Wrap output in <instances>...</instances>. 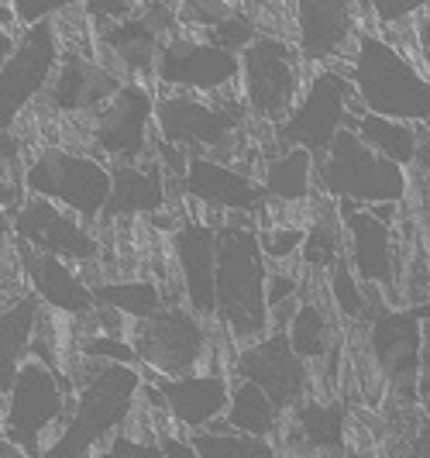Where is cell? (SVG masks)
Listing matches in <instances>:
<instances>
[{"label": "cell", "instance_id": "cell-1", "mask_svg": "<svg viewBox=\"0 0 430 458\" xmlns=\"http://www.w3.org/2000/svg\"><path fill=\"white\" fill-rule=\"evenodd\" d=\"M262 242L251 228L227 225L217 231V318L241 342L269 327V276Z\"/></svg>", "mask_w": 430, "mask_h": 458}, {"label": "cell", "instance_id": "cell-2", "mask_svg": "<svg viewBox=\"0 0 430 458\" xmlns=\"http://www.w3.org/2000/svg\"><path fill=\"white\" fill-rule=\"evenodd\" d=\"M355 93L368 114L389 121H430V80L420 76L400 48L375 38L372 31L358 35L351 76Z\"/></svg>", "mask_w": 430, "mask_h": 458}, {"label": "cell", "instance_id": "cell-3", "mask_svg": "<svg viewBox=\"0 0 430 458\" xmlns=\"http://www.w3.org/2000/svg\"><path fill=\"white\" fill-rule=\"evenodd\" d=\"M141 390V376L131 366L117 362H97L80 379V396L72 417L55 437V445L46 448V458H90L93 445L117 431L124 417L135 407Z\"/></svg>", "mask_w": 430, "mask_h": 458}, {"label": "cell", "instance_id": "cell-4", "mask_svg": "<svg viewBox=\"0 0 430 458\" xmlns=\"http://www.w3.org/2000/svg\"><path fill=\"white\" fill-rule=\"evenodd\" d=\"M317 176L324 193L338 197L341 204H396L407 193L403 165L368 148L355 128H344L331 152L317 162Z\"/></svg>", "mask_w": 430, "mask_h": 458}, {"label": "cell", "instance_id": "cell-5", "mask_svg": "<svg viewBox=\"0 0 430 458\" xmlns=\"http://www.w3.org/2000/svg\"><path fill=\"white\" fill-rule=\"evenodd\" d=\"M24 186L42 200L69 207L72 214H83V217L100 214L104 217L114 176L111 169L100 165L97 159L76 156L66 148H46L24 169Z\"/></svg>", "mask_w": 430, "mask_h": 458}, {"label": "cell", "instance_id": "cell-6", "mask_svg": "<svg viewBox=\"0 0 430 458\" xmlns=\"http://www.w3.org/2000/svg\"><path fill=\"white\" fill-rule=\"evenodd\" d=\"M355 83L348 76H341L334 69H324L314 76V83L307 87V97L296 104V111L279 128L275 138L286 152L303 148L314 159H324L331 152V145L348 124V104H351Z\"/></svg>", "mask_w": 430, "mask_h": 458}, {"label": "cell", "instance_id": "cell-7", "mask_svg": "<svg viewBox=\"0 0 430 458\" xmlns=\"http://www.w3.org/2000/svg\"><path fill=\"white\" fill-rule=\"evenodd\" d=\"M63 411L66 400L55 369L42 359H28L14 379V390L4 396V437L18 445L28 458H46L42 431H48Z\"/></svg>", "mask_w": 430, "mask_h": 458}, {"label": "cell", "instance_id": "cell-8", "mask_svg": "<svg viewBox=\"0 0 430 458\" xmlns=\"http://www.w3.org/2000/svg\"><path fill=\"white\" fill-rule=\"evenodd\" d=\"M241 87L251 114L282 121L293 111L299 90V59L282 38L262 35L249 52H241Z\"/></svg>", "mask_w": 430, "mask_h": 458}, {"label": "cell", "instance_id": "cell-9", "mask_svg": "<svg viewBox=\"0 0 430 458\" xmlns=\"http://www.w3.org/2000/svg\"><path fill=\"white\" fill-rule=\"evenodd\" d=\"M59 42H55V24L42 21L35 28H24L18 38L14 55L0 69V128L11 131V121L21 114L24 104L35 100L48 80L59 72Z\"/></svg>", "mask_w": 430, "mask_h": 458}, {"label": "cell", "instance_id": "cell-10", "mask_svg": "<svg viewBox=\"0 0 430 458\" xmlns=\"http://www.w3.org/2000/svg\"><path fill=\"white\" fill-rule=\"evenodd\" d=\"M135 352L145 366H152L165 379H182L204 359V324L180 307H165L152 321L135 324Z\"/></svg>", "mask_w": 430, "mask_h": 458}, {"label": "cell", "instance_id": "cell-11", "mask_svg": "<svg viewBox=\"0 0 430 458\" xmlns=\"http://www.w3.org/2000/svg\"><path fill=\"white\" fill-rule=\"evenodd\" d=\"M234 366H238V376L251 386H258L279 411L296 407L303 390H307V379H310L286 331H275L258 344L241 348Z\"/></svg>", "mask_w": 430, "mask_h": 458}, {"label": "cell", "instance_id": "cell-12", "mask_svg": "<svg viewBox=\"0 0 430 458\" xmlns=\"http://www.w3.org/2000/svg\"><path fill=\"white\" fill-rule=\"evenodd\" d=\"M430 324V303L409 310H389L372 324V352L392 386H407L413 396V383L424 372V331Z\"/></svg>", "mask_w": 430, "mask_h": 458}, {"label": "cell", "instance_id": "cell-13", "mask_svg": "<svg viewBox=\"0 0 430 458\" xmlns=\"http://www.w3.org/2000/svg\"><path fill=\"white\" fill-rule=\"evenodd\" d=\"M14 234L18 242L31 245L35 252L52 255V259H76L87 262L100 252L97 238L83 228L80 221H72L69 214H63L52 200L31 197L28 204H21V210L14 214Z\"/></svg>", "mask_w": 430, "mask_h": 458}, {"label": "cell", "instance_id": "cell-14", "mask_svg": "<svg viewBox=\"0 0 430 458\" xmlns=\"http://www.w3.org/2000/svg\"><path fill=\"white\" fill-rule=\"evenodd\" d=\"M162 83L190 87V90H221L234 76H241V55L224 52L214 42H193L173 35L156 66Z\"/></svg>", "mask_w": 430, "mask_h": 458}, {"label": "cell", "instance_id": "cell-15", "mask_svg": "<svg viewBox=\"0 0 430 458\" xmlns=\"http://www.w3.org/2000/svg\"><path fill=\"white\" fill-rule=\"evenodd\" d=\"M156 100L152 93L138 83H124L121 93L114 97L111 104L97 114V124H93V138L97 145L114 156V159L128 162L138 159L145 152V141H148V121L156 114Z\"/></svg>", "mask_w": 430, "mask_h": 458}, {"label": "cell", "instance_id": "cell-16", "mask_svg": "<svg viewBox=\"0 0 430 458\" xmlns=\"http://www.w3.org/2000/svg\"><path fill=\"white\" fill-rule=\"evenodd\" d=\"M156 121H159V131L169 145H221L227 135L238 131L241 114L234 107H217V104H207L197 97H165L156 107Z\"/></svg>", "mask_w": 430, "mask_h": 458}, {"label": "cell", "instance_id": "cell-17", "mask_svg": "<svg viewBox=\"0 0 430 458\" xmlns=\"http://www.w3.org/2000/svg\"><path fill=\"white\" fill-rule=\"evenodd\" d=\"M173 245L180 255L190 307L200 318H217V231L200 221H186Z\"/></svg>", "mask_w": 430, "mask_h": 458}, {"label": "cell", "instance_id": "cell-18", "mask_svg": "<svg viewBox=\"0 0 430 458\" xmlns=\"http://www.w3.org/2000/svg\"><path fill=\"white\" fill-rule=\"evenodd\" d=\"M341 221L351 238V266L362 283L392 286V231L372 207L341 204Z\"/></svg>", "mask_w": 430, "mask_h": 458}, {"label": "cell", "instance_id": "cell-19", "mask_svg": "<svg viewBox=\"0 0 430 458\" xmlns=\"http://www.w3.org/2000/svg\"><path fill=\"white\" fill-rule=\"evenodd\" d=\"M156 393L169 413L193 428V431H207V424H214L221 413L231 407V390H227L224 376L210 372V376H182V379H156Z\"/></svg>", "mask_w": 430, "mask_h": 458}, {"label": "cell", "instance_id": "cell-20", "mask_svg": "<svg viewBox=\"0 0 430 458\" xmlns=\"http://www.w3.org/2000/svg\"><path fill=\"white\" fill-rule=\"evenodd\" d=\"M299 28V55L307 63H320L344 52L355 35V4L341 0H303L296 4Z\"/></svg>", "mask_w": 430, "mask_h": 458}, {"label": "cell", "instance_id": "cell-21", "mask_svg": "<svg viewBox=\"0 0 430 458\" xmlns=\"http://www.w3.org/2000/svg\"><path fill=\"white\" fill-rule=\"evenodd\" d=\"M182 186L190 197L210 207H221V210H258L266 200V186H258L255 180L227 169L221 162L207 159V156L186 159Z\"/></svg>", "mask_w": 430, "mask_h": 458}, {"label": "cell", "instance_id": "cell-22", "mask_svg": "<svg viewBox=\"0 0 430 458\" xmlns=\"http://www.w3.org/2000/svg\"><path fill=\"white\" fill-rule=\"evenodd\" d=\"M121 80L114 76L111 69L97 66L87 55H76L69 52L59 63V72L52 80V93H48V104L55 111H87L93 104H111L114 97L121 93Z\"/></svg>", "mask_w": 430, "mask_h": 458}, {"label": "cell", "instance_id": "cell-23", "mask_svg": "<svg viewBox=\"0 0 430 458\" xmlns=\"http://www.w3.org/2000/svg\"><path fill=\"white\" fill-rule=\"evenodd\" d=\"M14 245H18V259H21V266H24V276H28L35 297L42 300V303L63 310V314H87L93 303H97V300H93V290H87V286L76 279V273L69 269L63 259L35 252V249L24 245V242H14Z\"/></svg>", "mask_w": 430, "mask_h": 458}, {"label": "cell", "instance_id": "cell-24", "mask_svg": "<svg viewBox=\"0 0 430 458\" xmlns=\"http://www.w3.org/2000/svg\"><path fill=\"white\" fill-rule=\"evenodd\" d=\"M38 321H42V300L38 297H21L0 318V393L4 396L14 390V379L28 362L24 355L38 331Z\"/></svg>", "mask_w": 430, "mask_h": 458}, {"label": "cell", "instance_id": "cell-25", "mask_svg": "<svg viewBox=\"0 0 430 458\" xmlns=\"http://www.w3.org/2000/svg\"><path fill=\"white\" fill-rule=\"evenodd\" d=\"M114 190L104 217H124V214H156L165 204V183H162L159 165L138 169L131 162H114L111 165Z\"/></svg>", "mask_w": 430, "mask_h": 458}, {"label": "cell", "instance_id": "cell-26", "mask_svg": "<svg viewBox=\"0 0 430 458\" xmlns=\"http://www.w3.org/2000/svg\"><path fill=\"white\" fill-rule=\"evenodd\" d=\"M104 46L121 59L124 69H131V72H152V66H159L165 38L152 28V21L145 14H135L128 21L111 24L104 31Z\"/></svg>", "mask_w": 430, "mask_h": 458}, {"label": "cell", "instance_id": "cell-27", "mask_svg": "<svg viewBox=\"0 0 430 458\" xmlns=\"http://www.w3.org/2000/svg\"><path fill=\"white\" fill-rule=\"evenodd\" d=\"M355 131H358V138H362L368 148H375L379 156L392 159L396 165H407L417 156V131L409 128L407 121H389V117L365 111L355 121Z\"/></svg>", "mask_w": 430, "mask_h": 458}, {"label": "cell", "instance_id": "cell-28", "mask_svg": "<svg viewBox=\"0 0 430 458\" xmlns=\"http://www.w3.org/2000/svg\"><path fill=\"white\" fill-rule=\"evenodd\" d=\"M275 420H279V407L272 403L266 393L251 383H241L238 390L231 393V407H227V424L234 431L249 437H266L275 431Z\"/></svg>", "mask_w": 430, "mask_h": 458}, {"label": "cell", "instance_id": "cell-29", "mask_svg": "<svg viewBox=\"0 0 430 458\" xmlns=\"http://www.w3.org/2000/svg\"><path fill=\"white\" fill-rule=\"evenodd\" d=\"M296 431L317 452H344V407L341 403H303L296 407Z\"/></svg>", "mask_w": 430, "mask_h": 458}, {"label": "cell", "instance_id": "cell-30", "mask_svg": "<svg viewBox=\"0 0 430 458\" xmlns=\"http://www.w3.org/2000/svg\"><path fill=\"white\" fill-rule=\"evenodd\" d=\"M310 173H314L310 152H303V148L282 152L266 169V193L279 197V200H303L310 193Z\"/></svg>", "mask_w": 430, "mask_h": 458}, {"label": "cell", "instance_id": "cell-31", "mask_svg": "<svg viewBox=\"0 0 430 458\" xmlns=\"http://www.w3.org/2000/svg\"><path fill=\"white\" fill-rule=\"evenodd\" d=\"M93 300L135 318V321H152L156 314L165 310L159 286H152V283H107V286L93 290Z\"/></svg>", "mask_w": 430, "mask_h": 458}, {"label": "cell", "instance_id": "cell-32", "mask_svg": "<svg viewBox=\"0 0 430 458\" xmlns=\"http://www.w3.org/2000/svg\"><path fill=\"white\" fill-rule=\"evenodd\" d=\"M290 342H293V352L307 362V359H320L327 352V342H331V324H327V314L320 310L317 303H299L290 321Z\"/></svg>", "mask_w": 430, "mask_h": 458}, {"label": "cell", "instance_id": "cell-33", "mask_svg": "<svg viewBox=\"0 0 430 458\" xmlns=\"http://www.w3.org/2000/svg\"><path fill=\"white\" fill-rule=\"evenodd\" d=\"M200 458H275V448L262 437L234 431H197L190 437Z\"/></svg>", "mask_w": 430, "mask_h": 458}, {"label": "cell", "instance_id": "cell-34", "mask_svg": "<svg viewBox=\"0 0 430 458\" xmlns=\"http://www.w3.org/2000/svg\"><path fill=\"white\" fill-rule=\"evenodd\" d=\"M303 262L307 266H338L341 262V234H338V217H320L314 228L307 231V245H303Z\"/></svg>", "mask_w": 430, "mask_h": 458}, {"label": "cell", "instance_id": "cell-35", "mask_svg": "<svg viewBox=\"0 0 430 458\" xmlns=\"http://www.w3.org/2000/svg\"><path fill=\"white\" fill-rule=\"evenodd\" d=\"M258 38H262V35H255V24H251L238 7H234L217 28L207 31V42H214V46L224 48V52H234V55H238V52H249Z\"/></svg>", "mask_w": 430, "mask_h": 458}, {"label": "cell", "instance_id": "cell-36", "mask_svg": "<svg viewBox=\"0 0 430 458\" xmlns=\"http://www.w3.org/2000/svg\"><path fill=\"white\" fill-rule=\"evenodd\" d=\"M331 293L338 300L344 318H362L365 314V297L362 290H358V276H355L351 259H344V255H341V262L334 266V273H331Z\"/></svg>", "mask_w": 430, "mask_h": 458}, {"label": "cell", "instance_id": "cell-37", "mask_svg": "<svg viewBox=\"0 0 430 458\" xmlns=\"http://www.w3.org/2000/svg\"><path fill=\"white\" fill-rule=\"evenodd\" d=\"M258 242H262L266 259H290L293 252H303L307 234L299 228H272V231H262Z\"/></svg>", "mask_w": 430, "mask_h": 458}, {"label": "cell", "instance_id": "cell-38", "mask_svg": "<svg viewBox=\"0 0 430 458\" xmlns=\"http://www.w3.org/2000/svg\"><path fill=\"white\" fill-rule=\"evenodd\" d=\"M83 355L87 359H107V362H117V366H131L135 369V362H141L135 352V344H124L117 342V338H90V342H83Z\"/></svg>", "mask_w": 430, "mask_h": 458}, {"label": "cell", "instance_id": "cell-39", "mask_svg": "<svg viewBox=\"0 0 430 458\" xmlns=\"http://www.w3.org/2000/svg\"><path fill=\"white\" fill-rule=\"evenodd\" d=\"M231 11H234V4H224V0H186V4L180 7V14L186 18V21L204 24L207 31L217 28Z\"/></svg>", "mask_w": 430, "mask_h": 458}, {"label": "cell", "instance_id": "cell-40", "mask_svg": "<svg viewBox=\"0 0 430 458\" xmlns=\"http://www.w3.org/2000/svg\"><path fill=\"white\" fill-rule=\"evenodd\" d=\"M97 458H165L159 441H135L128 435H114V441Z\"/></svg>", "mask_w": 430, "mask_h": 458}, {"label": "cell", "instance_id": "cell-41", "mask_svg": "<svg viewBox=\"0 0 430 458\" xmlns=\"http://www.w3.org/2000/svg\"><path fill=\"white\" fill-rule=\"evenodd\" d=\"M69 4L66 0H18L14 4V14H18V21L24 28H35V24L48 21L52 14H59V11H66Z\"/></svg>", "mask_w": 430, "mask_h": 458}, {"label": "cell", "instance_id": "cell-42", "mask_svg": "<svg viewBox=\"0 0 430 458\" xmlns=\"http://www.w3.org/2000/svg\"><path fill=\"white\" fill-rule=\"evenodd\" d=\"M424 7H427L424 0H400V4H396V0H375V4H372V11L379 14L383 24H396L400 18H409V14L424 11Z\"/></svg>", "mask_w": 430, "mask_h": 458}, {"label": "cell", "instance_id": "cell-43", "mask_svg": "<svg viewBox=\"0 0 430 458\" xmlns=\"http://www.w3.org/2000/svg\"><path fill=\"white\" fill-rule=\"evenodd\" d=\"M87 11H90L93 18H114V24L128 21V18H135V11H141L138 4H128V0H121V4H111V0H97V4H87Z\"/></svg>", "mask_w": 430, "mask_h": 458}, {"label": "cell", "instance_id": "cell-44", "mask_svg": "<svg viewBox=\"0 0 430 458\" xmlns=\"http://www.w3.org/2000/svg\"><path fill=\"white\" fill-rule=\"evenodd\" d=\"M296 293V279L293 276H286V273H279V276H269V314L282 303V300H293Z\"/></svg>", "mask_w": 430, "mask_h": 458}, {"label": "cell", "instance_id": "cell-45", "mask_svg": "<svg viewBox=\"0 0 430 458\" xmlns=\"http://www.w3.org/2000/svg\"><path fill=\"white\" fill-rule=\"evenodd\" d=\"M159 445L165 458H200L197 448H193V441H182L180 435H159Z\"/></svg>", "mask_w": 430, "mask_h": 458}, {"label": "cell", "instance_id": "cell-46", "mask_svg": "<svg viewBox=\"0 0 430 458\" xmlns=\"http://www.w3.org/2000/svg\"><path fill=\"white\" fill-rule=\"evenodd\" d=\"M417 38H420V55H424V63L430 66V18H424V21H420V28H417Z\"/></svg>", "mask_w": 430, "mask_h": 458}, {"label": "cell", "instance_id": "cell-47", "mask_svg": "<svg viewBox=\"0 0 430 458\" xmlns=\"http://www.w3.org/2000/svg\"><path fill=\"white\" fill-rule=\"evenodd\" d=\"M420 390L430 393V324L424 331V383H420Z\"/></svg>", "mask_w": 430, "mask_h": 458}, {"label": "cell", "instance_id": "cell-48", "mask_svg": "<svg viewBox=\"0 0 430 458\" xmlns=\"http://www.w3.org/2000/svg\"><path fill=\"white\" fill-rule=\"evenodd\" d=\"M0 458H28V455H24L18 445H11V441L4 437V441H0Z\"/></svg>", "mask_w": 430, "mask_h": 458}]
</instances>
